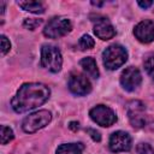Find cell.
I'll use <instances>...</instances> for the list:
<instances>
[{
    "instance_id": "1",
    "label": "cell",
    "mask_w": 154,
    "mask_h": 154,
    "mask_svg": "<svg viewBox=\"0 0 154 154\" xmlns=\"http://www.w3.org/2000/svg\"><path fill=\"white\" fill-rule=\"evenodd\" d=\"M49 95V88L42 83H24L11 100V106L17 113H25L43 105Z\"/></svg>"
},
{
    "instance_id": "5",
    "label": "cell",
    "mask_w": 154,
    "mask_h": 154,
    "mask_svg": "<svg viewBox=\"0 0 154 154\" xmlns=\"http://www.w3.org/2000/svg\"><path fill=\"white\" fill-rule=\"evenodd\" d=\"M72 30V23L65 17L52 18L43 29V35L48 38H60Z\"/></svg>"
},
{
    "instance_id": "3",
    "label": "cell",
    "mask_w": 154,
    "mask_h": 154,
    "mask_svg": "<svg viewBox=\"0 0 154 154\" xmlns=\"http://www.w3.org/2000/svg\"><path fill=\"white\" fill-rule=\"evenodd\" d=\"M128 60V51L120 45H111L102 53V61L106 69L117 70Z\"/></svg>"
},
{
    "instance_id": "13",
    "label": "cell",
    "mask_w": 154,
    "mask_h": 154,
    "mask_svg": "<svg viewBox=\"0 0 154 154\" xmlns=\"http://www.w3.org/2000/svg\"><path fill=\"white\" fill-rule=\"evenodd\" d=\"M84 146L82 143H63L57 148V154H82Z\"/></svg>"
},
{
    "instance_id": "21",
    "label": "cell",
    "mask_w": 154,
    "mask_h": 154,
    "mask_svg": "<svg viewBox=\"0 0 154 154\" xmlns=\"http://www.w3.org/2000/svg\"><path fill=\"white\" fill-rule=\"evenodd\" d=\"M89 135H90V137L95 141V142H100L101 141V135H100V132L99 131H96L95 129H91V128H88L87 130H85Z\"/></svg>"
},
{
    "instance_id": "9",
    "label": "cell",
    "mask_w": 154,
    "mask_h": 154,
    "mask_svg": "<svg viewBox=\"0 0 154 154\" xmlns=\"http://www.w3.org/2000/svg\"><path fill=\"white\" fill-rule=\"evenodd\" d=\"M142 82V75L137 67L129 66L120 75V84L126 91H134Z\"/></svg>"
},
{
    "instance_id": "16",
    "label": "cell",
    "mask_w": 154,
    "mask_h": 154,
    "mask_svg": "<svg viewBox=\"0 0 154 154\" xmlns=\"http://www.w3.org/2000/svg\"><path fill=\"white\" fill-rule=\"evenodd\" d=\"M14 137L13 130L6 125H1V144H6Z\"/></svg>"
},
{
    "instance_id": "6",
    "label": "cell",
    "mask_w": 154,
    "mask_h": 154,
    "mask_svg": "<svg viewBox=\"0 0 154 154\" xmlns=\"http://www.w3.org/2000/svg\"><path fill=\"white\" fill-rule=\"evenodd\" d=\"M89 116L94 123L103 128L111 126L117 122V116L114 111L105 105H97L93 107L89 111Z\"/></svg>"
},
{
    "instance_id": "7",
    "label": "cell",
    "mask_w": 154,
    "mask_h": 154,
    "mask_svg": "<svg viewBox=\"0 0 154 154\" xmlns=\"http://www.w3.org/2000/svg\"><path fill=\"white\" fill-rule=\"evenodd\" d=\"M67 85L70 91L77 96H84L91 91V83L84 75L79 72H72L70 75Z\"/></svg>"
},
{
    "instance_id": "8",
    "label": "cell",
    "mask_w": 154,
    "mask_h": 154,
    "mask_svg": "<svg viewBox=\"0 0 154 154\" xmlns=\"http://www.w3.org/2000/svg\"><path fill=\"white\" fill-rule=\"evenodd\" d=\"M132 140L131 136L125 132V131H116L109 136L108 141V147L113 153H119V152H129L131 149Z\"/></svg>"
},
{
    "instance_id": "15",
    "label": "cell",
    "mask_w": 154,
    "mask_h": 154,
    "mask_svg": "<svg viewBox=\"0 0 154 154\" xmlns=\"http://www.w3.org/2000/svg\"><path fill=\"white\" fill-rule=\"evenodd\" d=\"M78 46L82 51H85V49H91L94 46H95V41L94 38L90 36V35H83L79 41H78Z\"/></svg>"
},
{
    "instance_id": "10",
    "label": "cell",
    "mask_w": 154,
    "mask_h": 154,
    "mask_svg": "<svg viewBox=\"0 0 154 154\" xmlns=\"http://www.w3.org/2000/svg\"><path fill=\"white\" fill-rule=\"evenodd\" d=\"M135 37L142 43H149L154 40V22L150 19L141 20L134 28Z\"/></svg>"
},
{
    "instance_id": "18",
    "label": "cell",
    "mask_w": 154,
    "mask_h": 154,
    "mask_svg": "<svg viewBox=\"0 0 154 154\" xmlns=\"http://www.w3.org/2000/svg\"><path fill=\"white\" fill-rule=\"evenodd\" d=\"M137 154H154V149L149 143H138L136 147Z\"/></svg>"
},
{
    "instance_id": "20",
    "label": "cell",
    "mask_w": 154,
    "mask_h": 154,
    "mask_svg": "<svg viewBox=\"0 0 154 154\" xmlns=\"http://www.w3.org/2000/svg\"><path fill=\"white\" fill-rule=\"evenodd\" d=\"M11 49V42L10 40L5 36L1 35V55H6Z\"/></svg>"
},
{
    "instance_id": "11",
    "label": "cell",
    "mask_w": 154,
    "mask_h": 154,
    "mask_svg": "<svg viewBox=\"0 0 154 154\" xmlns=\"http://www.w3.org/2000/svg\"><path fill=\"white\" fill-rule=\"evenodd\" d=\"M94 32L99 38L106 41L114 37L116 29L113 28L112 23L107 18H101V19H97L96 23L94 24Z\"/></svg>"
},
{
    "instance_id": "4",
    "label": "cell",
    "mask_w": 154,
    "mask_h": 154,
    "mask_svg": "<svg viewBox=\"0 0 154 154\" xmlns=\"http://www.w3.org/2000/svg\"><path fill=\"white\" fill-rule=\"evenodd\" d=\"M52 120V113L47 109L36 111L29 116H26L22 122V129L26 134H34L46 125H48Z\"/></svg>"
},
{
    "instance_id": "19",
    "label": "cell",
    "mask_w": 154,
    "mask_h": 154,
    "mask_svg": "<svg viewBox=\"0 0 154 154\" xmlns=\"http://www.w3.org/2000/svg\"><path fill=\"white\" fill-rule=\"evenodd\" d=\"M144 70H146V72L152 78H154V57H149V58L146 59V61H144Z\"/></svg>"
},
{
    "instance_id": "2",
    "label": "cell",
    "mask_w": 154,
    "mask_h": 154,
    "mask_svg": "<svg viewBox=\"0 0 154 154\" xmlns=\"http://www.w3.org/2000/svg\"><path fill=\"white\" fill-rule=\"evenodd\" d=\"M41 65L51 72H59L63 65L60 49L51 43H45L41 48Z\"/></svg>"
},
{
    "instance_id": "14",
    "label": "cell",
    "mask_w": 154,
    "mask_h": 154,
    "mask_svg": "<svg viewBox=\"0 0 154 154\" xmlns=\"http://www.w3.org/2000/svg\"><path fill=\"white\" fill-rule=\"evenodd\" d=\"M18 5L24 11H28L31 13L38 14L45 12V6L42 5V2H38V1H19Z\"/></svg>"
},
{
    "instance_id": "12",
    "label": "cell",
    "mask_w": 154,
    "mask_h": 154,
    "mask_svg": "<svg viewBox=\"0 0 154 154\" xmlns=\"http://www.w3.org/2000/svg\"><path fill=\"white\" fill-rule=\"evenodd\" d=\"M79 65L82 66L83 71L91 78L96 79L99 77V69L96 65V61L93 57H85L79 61Z\"/></svg>"
},
{
    "instance_id": "17",
    "label": "cell",
    "mask_w": 154,
    "mask_h": 154,
    "mask_svg": "<svg viewBox=\"0 0 154 154\" xmlns=\"http://www.w3.org/2000/svg\"><path fill=\"white\" fill-rule=\"evenodd\" d=\"M41 24H42V19H40V18H25L23 22V25L28 30H35Z\"/></svg>"
},
{
    "instance_id": "23",
    "label": "cell",
    "mask_w": 154,
    "mask_h": 154,
    "mask_svg": "<svg viewBox=\"0 0 154 154\" xmlns=\"http://www.w3.org/2000/svg\"><path fill=\"white\" fill-rule=\"evenodd\" d=\"M69 126H70V129H71V130H77V129L79 128V126H78V123H77V122H71Z\"/></svg>"
},
{
    "instance_id": "22",
    "label": "cell",
    "mask_w": 154,
    "mask_h": 154,
    "mask_svg": "<svg viewBox=\"0 0 154 154\" xmlns=\"http://www.w3.org/2000/svg\"><path fill=\"white\" fill-rule=\"evenodd\" d=\"M137 4L142 8H148V7H150L153 5V1H137Z\"/></svg>"
}]
</instances>
